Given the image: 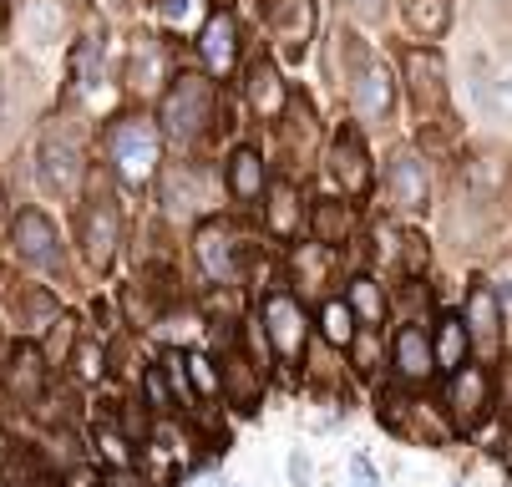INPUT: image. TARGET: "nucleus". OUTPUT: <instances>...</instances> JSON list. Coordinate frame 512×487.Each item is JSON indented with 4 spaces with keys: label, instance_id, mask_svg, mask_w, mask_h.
<instances>
[{
    "label": "nucleus",
    "instance_id": "1",
    "mask_svg": "<svg viewBox=\"0 0 512 487\" xmlns=\"http://www.w3.org/2000/svg\"><path fill=\"white\" fill-rule=\"evenodd\" d=\"M112 163H117V173H122L132 188H142V183L158 173V163H163V137H158V127H153L148 117H122V122L112 127Z\"/></svg>",
    "mask_w": 512,
    "mask_h": 487
},
{
    "label": "nucleus",
    "instance_id": "2",
    "mask_svg": "<svg viewBox=\"0 0 512 487\" xmlns=\"http://www.w3.org/2000/svg\"><path fill=\"white\" fill-rule=\"evenodd\" d=\"M213 122V87L203 77H178L173 92L163 97V127L178 143H198Z\"/></svg>",
    "mask_w": 512,
    "mask_h": 487
},
{
    "label": "nucleus",
    "instance_id": "3",
    "mask_svg": "<svg viewBox=\"0 0 512 487\" xmlns=\"http://www.w3.org/2000/svg\"><path fill=\"white\" fill-rule=\"evenodd\" d=\"M11 244H16V259L21 264H31V269H61V239H56V224L41 214V208H21V214H16Z\"/></svg>",
    "mask_w": 512,
    "mask_h": 487
},
{
    "label": "nucleus",
    "instance_id": "4",
    "mask_svg": "<svg viewBox=\"0 0 512 487\" xmlns=\"http://www.w3.org/2000/svg\"><path fill=\"white\" fill-rule=\"evenodd\" d=\"M117 234H122V214H117L112 193L97 188L92 203H87V214H82V244H87V259H92L97 269L112 264V254H117Z\"/></svg>",
    "mask_w": 512,
    "mask_h": 487
},
{
    "label": "nucleus",
    "instance_id": "5",
    "mask_svg": "<svg viewBox=\"0 0 512 487\" xmlns=\"http://www.w3.org/2000/svg\"><path fill=\"white\" fill-rule=\"evenodd\" d=\"M487 396H492V381L482 366H457L452 371V386H447V406H452V422L462 432H472L482 416H487Z\"/></svg>",
    "mask_w": 512,
    "mask_h": 487
},
{
    "label": "nucleus",
    "instance_id": "6",
    "mask_svg": "<svg viewBox=\"0 0 512 487\" xmlns=\"http://www.w3.org/2000/svg\"><path fill=\"white\" fill-rule=\"evenodd\" d=\"M269 31L284 56H305L315 36V0H274L269 6Z\"/></svg>",
    "mask_w": 512,
    "mask_h": 487
},
{
    "label": "nucleus",
    "instance_id": "7",
    "mask_svg": "<svg viewBox=\"0 0 512 487\" xmlns=\"http://www.w3.org/2000/svg\"><path fill=\"white\" fill-rule=\"evenodd\" d=\"M264 335L274 340V351L284 361H300V351H305V310H300V300L269 295L264 300Z\"/></svg>",
    "mask_w": 512,
    "mask_h": 487
},
{
    "label": "nucleus",
    "instance_id": "8",
    "mask_svg": "<svg viewBox=\"0 0 512 487\" xmlns=\"http://www.w3.org/2000/svg\"><path fill=\"white\" fill-rule=\"evenodd\" d=\"M330 178L345 193H365V188H371V158H365V143H360L355 127L335 132V143H330Z\"/></svg>",
    "mask_w": 512,
    "mask_h": 487
},
{
    "label": "nucleus",
    "instance_id": "9",
    "mask_svg": "<svg viewBox=\"0 0 512 487\" xmlns=\"http://www.w3.org/2000/svg\"><path fill=\"white\" fill-rule=\"evenodd\" d=\"M406 87H411V102L421 112H436L447 102V66L436 51H406Z\"/></svg>",
    "mask_w": 512,
    "mask_h": 487
},
{
    "label": "nucleus",
    "instance_id": "10",
    "mask_svg": "<svg viewBox=\"0 0 512 487\" xmlns=\"http://www.w3.org/2000/svg\"><path fill=\"white\" fill-rule=\"evenodd\" d=\"M386 188H391V203L406 208V214H421L426 198H431V178H426V163L416 153H396L391 168H386Z\"/></svg>",
    "mask_w": 512,
    "mask_h": 487
},
{
    "label": "nucleus",
    "instance_id": "11",
    "mask_svg": "<svg viewBox=\"0 0 512 487\" xmlns=\"http://www.w3.org/2000/svg\"><path fill=\"white\" fill-rule=\"evenodd\" d=\"M462 325H467V340H477L482 351H497V340H502V305H497V290L487 280L472 285Z\"/></svg>",
    "mask_w": 512,
    "mask_h": 487
},
{
    "label": "nucleus",
    "instance_id": "12",
    "mask_svg": "<svg viewBox=\"0 0 512 487\" xmlns=\"http://www.w3.org/2000/svg\"><path fill=\"white\" fill-rule=\"evenodd\" d=\"M396 107V82L381 61H365L360 72H355V112L360 117H371V122H386Z\"/></svg>",
    "mask_w": 512,
    "mask_h": 487
},
{
    "label": "nucleus",
    "instance_id": "13",
    "mask_svg": "<svg viewBox=\"0 0 512 487\" xmlns=\"http://www.w3.org/2000/svg\"><path fill=\"white\" fill-rule=\"evenodd\" d=\"M82 178V153L71 137H46L41 143V188L46 193H71Z\"/></svg>",
    "mask_w": 512,
    "mask_h": 487
},
{
    "label": "nucleus",
    "instance_id": "14",
    "mask_svg": "<svg viewBox=\"0 0 512 487\" xmlns=\"http://www.w3.org/2000/svg\"><path fill=\"white\" fill-rule=\"evenodd\" d=\"M41 386H46V361H41V351H36V345H16V356H11V366H6V391H11V401L36 406V401H41Z\"/></svg>",
    "mask_w": 512,
    "mask_h": 487
},
{
    "label": "nucleus",
    "instance_id": "15",
    "mask_svg": "<svg viewBox=\"0 0 512 487\" xmlns=\"http://www.w3.org/2000/svg\"><path fill=\"white\" fill-rule=\"evenodd\" d=\"M198 51H203V61H208V72H218L224 77L229 66H234V56H239V26H234V16H208V26H203V36H198Z\"/></svg>",
    "mask_w": 512,
    "mask_h": 487
},
{
    "label": "nucleus",
    "instance_id": "16",
    "mask_svg": "<svg viewBox=\"0 0 512 487\" xmlns=\"http://www.w3.org/2000/svg\"><path fill=\"white\" fill-rule=\"evenodd\" d=\"M198 259H203V269L213 274V280H234L239 274V244H234V234L224 229V224H208L203 234H198Z\"/></svg>",
    "mask_w": 512,
    "mask_h": 487
},
{
    "label": "nucleus",
    "instance_id": "17",
    "mask_svg": "<svg viewBox=\"0 0 512 487\" xmlns=\"http://www.w3.org/2000/svg\"><path fill=\"white\" fill-rule=\"evenodd\" d=\"M168 77V56H163V41L158 36H137L132 41V61H127V82L137 92H158Z\"/></svg>",
    "mask_w": 512,
    "mask_h": 487
},
{
    "label": "nucleus",
    "instance_id": "18",
    "mask_svg": "<svg viewBox=\"0 0 512 487\" xmlns=\"http://www.w3.org/2000/svg\"><path fill=\"white\" fill-rule=\"evenodd\" d=\"M436 371V361H431V340H426V330L421 325H406L401 335H396V376L401 381H426Z\"/></svg>",
    "mask_w": 512,
    "mask_h": 487
},
{
    "label": "nucleus",
    "instance_id": "19",
    "mask_svg": "<svg viewBox=\"0 0 512 487\" xmlns=\"http://www.w3.org/2000/svg\"><path fill=\"white\" fill-rule=\"evenodd\" d=\"M249 102H254V112L259 117H279V107H284V82H279V72H274V66L259 56L254 66H249Z\"/></svg>",
    "mask_w": 512,
    "mask_h": 487
},
{
    "label": "nucleus",
    "instance_id": "20",
    "mask_svg": "<svg viewBox=\"0 0 512 487\" xmlns=\"http://www.w3.org/2000/svg\"><path fill=\"white\" fill-rule=\"evenodd\" d=\"M467 325L457 320V315H447L442 320V330H436V340H431V361L442 366V371H457V366H467Z\"/></svg>",
    "mask_w": 512,
    "mask_h": 487
},
{
    "label": "nucleus",
    "instance_id": "21",
    "mask_svg": "<svg viewBox=\"0 0 512 487\" xmlns=\"http://www.w3.org/2000/svg\"><path fill=\"white\" fill-rule=\"evenodd\" d=\"M269 229L279 239H289L300 229V193H295V183H269Z\"/></svg>",
    "mask_w": 512,
    "mask_h": 487
},
{
    "label": "nucleus",
    "instance_id": "22",
    "mask_svg": "<svg viewBox=\"0 0 512 487\" xmlns=\"http://www.w3.org/2000/svg\"><path fill=\"white\" fill-rule=\"evenodd\" d=\"M229 188H234L239 198H259V193H264V158H259L254 148H239V153L229 158Z\"/></svg>",
    "mask_w": 512,
    "mask_h": 487
},
{
    "label": "nucleus",
    "instance_id": "23",
    "mask_svg": "<svg viewBox=\"0 0 512 487\" xmlns=\"http://www.w3.org/2000/svg\"><path fill=\"white\" fill-rule=\"evenodd\" d=\"M452 21V0H406V26L416 36H442Z\"/></svg>",
    "mask_w": 512,
    "mask_h": 487
},
{
    "label": "nucleus",
    "instance_id": "24",
    "mask_svg": "<svg viewBox=\"0 0 512 487\" xmlns=\"http://www.w3.org/2000/svg\"><path fill=\"white\" fill-rule=\"evenodd\" d=\"M350 310L365 320V325H381L386 320V295L376 280H350Z\"/></svg>",
    "mask_w": 512,
    "mask_h": 487
},
{
    "label": "nucleus",
    "instance_id": "25",
    "mask_svg": "<svg viewBox=\"0 0 512 487\" xmlns=\"http://www.w3.org/2000/svg\"><path fill=\"white\" fill-rule=\"evenodd\" d=\"M345 234H350V208L345 203H315V239L340 244Z\"/></svg>",
    "mask_w": 512,
    "mask_h": 487
},
{
    "label": "nucleus",
    "instance_id": "26",
    "mask_svg": "<svg viewBox=\"0 0 512 487\" xmlns=\"http://www.w3.org/2000/svg\"><path fill=\"white\" fill-rule=\"evenodd\" d=\"M320 325H325V340H330V345H350V340H355V310L340 305V300H330V305L320 310Z\"/></svg>",
    "mask_w": 512,
    "mask_h": 487
},
{
    "label": "nucleus",
    "instance_id": "27",
    "mask_svg": "<svg viewBox=\"0 0 512 487\" xmlns=\"http://www.w3.org/2000/svg\"><path fill=\"white\" fill-rule=\"evenodd\" d=\"M97 452L112 462V467H132V452H127V437L117 427H97Z\"/></svg>",
    "mask_w": 512,
    "mask_h": 487
},
{
    "label": "nucleus",
    "instance_id": "28",
    "mask_svg": "<svg viewBox=\"0 0 512 487\" xmlns=\"http://www.w3.org/2000/svg\"><path fill=\"white\" fill-rule=\"evenodd\" d=\"M183 366H188V381H193L203 396H218V391H224V381H218V371H213V361H208V356H188Z\"/></svg>",
    "mask_w": 512,
    "mask_h": 487
},
{
    "label": "nucleus",
    "instance_id": "29",
    "mask_svg": "<svg viewBox=\"0 0 512 487\" xmlns=\"http://www.w3.org/2000/svg\"><path fill=\"white\" fill-rule=\"evenodd\" d=\"M482 102H492L497 112H507V117H512V66H502V72H497L492 82H482Z\"/></svg>",
    "mask_w": 512,
    "mask_h": 487
},
{
    "label": "nucleus",
    "instance_id": "30",
    "mask_svg": "<svg viewBox=\"0 0 512 487\" xmlns=\"http://www.w3.org/2000/svg\"><path fill=\"white\" fill-rule=\"evenodd\" d=\"M71 361H77V376H102V351H97V345L87 340V345H77V356H71Z\"/></svg>",
    "mask_w": 512,
    "mask_h": 487
},
{
    "label": "nucleus",
    "instance_id": "31",
    "mask_svg": "<svg viewBox=\"0 0 512 487\" xmlns=\"http://www.w3.org/2000/svg\"><path fill=\"white\" fill-rule=\"evenodd\" d=\"M229 371H234L239 401H254V371H249V361H244V356H229Z\"/></svg>",
    "mask_w": 512,
    "mask_h": 487
},
{
    "label": "nucleus",
    "instance_id": "32",
    "mask_svg": "<svg viewBox=\"0 0 512 487\" xmlns=\"http://www.w3.org/2000/svg\"><path fill=\"white\" fill-rule=\"evenodd\" d=\"M142 386H148V396H153V406L158 411H168L173 401H168V386H163V371L153 366V371H142Z\"/></svg>",
    "mask_w": 512,
    "mask_h": 487
},
{
    "label": "nucleus",
    "instance_id": "33",
    "mask_svg": "<svg viewBox=\"0 0 512 487\" xmlns=\"http://www.w3.org/2000/svg\"><path fill=\"white\" fill-rule=\"evenodd\" d=\"M158 16L183 26V21H193V0H158Z\"/></svg>",
    "mask_w": 512,
    "mask_h": 487
},
{
    "label": "nucleus",
    "instance_id": "34",
    "mask_svg": "<svg viewBox=\"0 0 512 487\" xmlns=\"http://www.w3.org/2000/svg\"><path fill=\"white\" fill-rule=\"evenodd\" d=\"M289 482L310 487V462H305V452H289Z\"/></svg>",
    "mask_w": 512,
    "mask_h": 487
},
{
    "label": "nucleus",
    "instance_id": "35",
    "mask_svg": "<svg viewBox=\"0 0 512 487\" xmlns=\"http://www.w3.org/2000/svg\"><path fill=\"white\" fill-rule=\"evenodd\" d=\"M350 11H355L360 21H376V16L386 11V0H350Z\"/></svg>",
    "mask_w": 512,
    "mask_h": 487
},
{
    "label": "nucleus",
    "instance_id": "36",
    "mask_svg": "<svg viewBox=\"0 0 512 487\" xmlns=\"http://www.w3.org/2000/svg\"><path fill=\"white\" fill-rule=\"evenodd\" d=\"M507 411H512V361H507Z\"/></svg>",
    "mask_w": 512,
    "mask_h": 487
},
{
    "label": "nucleus",
    "instance_id": "37",
    "mask_svg": "<svg viewBox=\"0 0 512 487\" xmlns=\"http://www.w3.org/2000/svg\"><path fill=\"white\" fill-rule=\"evenodd\" d=\"M502 457H507V467H512V437H507V447H502Z\"/></svg>",
    "mask_w": 512,
    "mask_h": 487
},
{
    "label": "nucleus",
    "instance_id": "38",
    "mask_svg": "<svg viewBox=\"0 0 512 487\" xmlns=\"http://www.w3.org/2000/svg\"><path fill=\"white\" fill-rule=\"evenodd\" d=\"M0 107H6V87H0Z\"/></svg>",
    "mask_w": 512,
    "mask_h": 487
}]
</instances>
